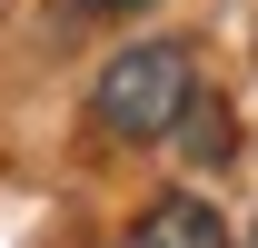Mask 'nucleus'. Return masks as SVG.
Wrapping results in <instances>:
<instances>
[{"label":"nucleus","instance_id":"obj_4","mask_svg":"<svg viewBox=\"0 0 258 248\" xmlns=\"http://www.w3.org/2000/svg\"><path fill=\"white\" fill-rule=\"evenodd\" d=\"M80 10H99V20H109V10H139V0H80Z\"/></svg>","mask_w":258,"mask_h":248},{"label":"nucleus","instance_id":"obj_3","mask_svg":"<svg viewBox=\"0 0 258 248\" xmlns=\"http://www.w3.org/2000/svg\"><path fill=\"white\" fill-rule=\"evenodd\" d=\"M169 129H179V149H189V159H209V169L228 159V109H219V99H189Z\"/></svg>","mask_w":258,"mask_h":248},{"label":"nucleus","instance_id":"obj_2","mask_svg":"<svg viewBox=\"0 0 258 248\" xmlns=\"http://www.w3.org/2000/svg\"><path fill=\"white\" fill-rule=\"evenodd\" d=\"M129 248H228V218L209 209V199H189V189H169V199H149V209H139Z\"/></svg>","mask_w":258,"mask_h":248},{"label":"nucleus","instance_id":"obj_1","mask_svg":"<svg viewBox=\"0 0 258 248\" xmlns=\"http://www.w3.org/2000/svg\"><path fill=\"white\" fill-rule=\"evenodd\" d=\"M199 99V70H189V40H139V50H119V60L99 70L90 90V129L99 139H169V119Z\"/></svg>","mask_w":258,"mask_h":248}]
</instances>
